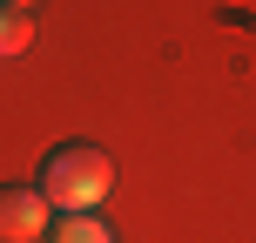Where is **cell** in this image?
Segmentation results:
<instances>
[{"mask_svg": "<svg viewBox=\"0 0 256 243\" xmlns=\"http://www.w3.org/2000/svg\"><path fill=\"white\" fill-rule=\"evenodd\" d=\"M34 48V21L20 7H0V54H27Z\"/></svg>", "mask_w": 256, "mask_h": 243, "instance_id": "277c9868", "label": "cell"}, {"mask_svg": "<svg viewBox=\"0 0 256 243\" xmlns=\"http://www.w3.org/2000/svg\"><path fill=\"white\" fill-rule=\"evenodd\" d=\"M0 7H20V14H27V7H34V0H0Z\"/></svg>", "mask_w": 256, "mask_h": 243, "instance_id": "5b68a950", "label": "cell"}, {"mask_svg": "<svg viewBox=\"0 0 256 243\" xmlns=\"http://www.w3.org/2000/svg\"><path fill=\"white\" fill-rule=\"evenodd\" d=\"M48 230V196L34 182H7L0 189V243H34Z\"/></svg>", "mask_w": 256, "mask_h": 243, "instance_id": "7a4b0ae2", "label": "cell"}, {"mask_svg": "<svg viewBox=\"0 0 256 243\" xmlns=\"http://www.w3.org/2000/svg\"><path fill=\"white\" fill-rule=\"evenodd\" d=\"M54 243H115V230L88 209V216H61L54 223Z\"/></svg>", "mask_w": 256, "mask_h": 243, "instance_id": "3957f363", "label": "cell"}, {"mask_svg": "<svg viewBox=\"0 0 256 243\" xmlns=\"http://www.w3.org/2000/svg\"><path fill=\"white\" fill-rule=\"evenodd\" d=\"M34 189L48 196V209H61V216H88V209L108 203V189H115V162H108V149H94V142H61V149H48Z\"/></svg>", "mask_w": 256, "mask_h": 243, "instance_id": "6da1fadb", "label": "cell"}]
</instances>
